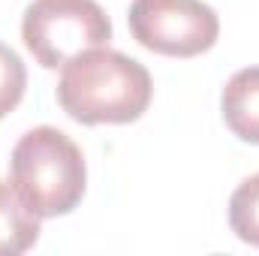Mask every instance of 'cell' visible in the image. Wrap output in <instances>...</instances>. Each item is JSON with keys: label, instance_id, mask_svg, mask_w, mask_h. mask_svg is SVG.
Listing matches in <instances>:
<instances>
[{"label": "cell", "instance_id": "cell-1", "mask_svg": "<svg viewBox=\"0 0 259 256\" xmlns=\"http://www.w3.org/2000/svg\"><path fill=\"white\" fill-rule=\"evenodd\" d=\"M154 81L136 58L115 49H88L64 64L58 103L78 124H130L151 106Z\"/></svg>", "mask_w": 259, "mask_h": 256}, {"label": "cell", "instance_id": "cell-2", "mask_svg": "<svg viewBox=\"0 0 259 256\" xmlns=\"http://www.w3.org/2000/svg\"><path fill=\"white\" fill-rule=\"evenodd\" d=\"M9 178L33 214L61 217L81 202L88 169L81 148L66 133L58 127H33L12 148Z\"/></svg>", "mask_w": 259, "mask_h": 256}, {"label": "cell", "instance_id": "cell-3", "mask_svg": "<svg viewBox=\"0 0 259 256\" xmlns=\"http://www.w3.org/2000/svg\"><path fill=\"white\" fill-rule=\"evenodd\" d=\"M21 39L39 66L58 69L88 49L109 46L112 21L97 0H33L21 18Z\"/></svg>", "mask_w": 259, "mask_h": 256}, {"label": "cell", "instance_id": "cell-4", "mask_svg": "<svg viewBox=\"0 0 259 256\" xmlns=\"http://www.w3.org/2000/svg\"><path fill=\"white\" fill-rule=\"evenodd\" d=\"M130 33L148 52L196 58L217 42L220 18L202 0H133Z\"/></svg>", "mask_w": 259, "mask_h": 256}, {"label": "cell", "instance_id": "cell-5", "mask_svg": "<svg viewBox=\"0 0 259 256\" xmlns=\"http://www.w3.org/2000/svg\"><path fill=\"white\" fill-rule=\"evenodd\" d=\"M223 121L241 142L259 145V66L238 69L220 97Z\"/></svg>", "mask_w": 259, "mask_h": 256}, {"label": "cell", "instance_id": "cell-6", "mask_svg": "<svg viewBox=\"0 0 259 256\" xmlns=\"http://www.w3.org/2000/svg\"><path fill=\"white\" fill-rule=\"evenodd\" d=\"M39 238V214L18 196V190L0 181V256H18Z\"/></svg>", "mask_w": 259, "mask_h": 256}, {"label": "cell", "instance_id": "cell-7", "mask_svg": "<svg viewBox=\"0 0 259 256\" xmlns=\"http://www.w3.org/2000/svg\"><path fill=\"white\" fill-rule=\"evenodd\" d=\"M229 226L244 241L259 247V175L244 178L229 199Z\"/></svg>", "mask_w": 259, "mask_h": 256}, {"label": "cell", "instance_id": "cell-8", "mask_svg": "<svg viewBox=\"0 0 259 256\" xmlns=\"http://www.w3.org/2000/svg\"><path fill=\"white\" fill-rule=\"evenodd\" d=\"M27 88V69L21 58L0 42V118H6L24 97Z\"/></svg>", "mask_w": 259, "mask_h": 256}]
</instances>
